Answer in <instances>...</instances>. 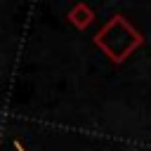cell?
I'll return each instance as SVG.
<instances>
[{
	"mask_svg": "<svg viewBox=\"0 0 151 151\" xmlns=\"http://www.w3.org/2000/svg\"><path fill=\"white\" fill-rule=\"evenodd\" d=\"M66 19H68V24L76 26L78 31H85V28L94 21V9H92L87 2H78V5H73V7L68 9Z\"/></svg>",
	"mask_w": 151,
	"mask_h": 151,
	"instance_id": "obj_2",
	"label": "cell"
},
{
	"mask_svg": "<svg viewBox=\"0 0 151 151\" xmlns=\"http://www.w3.org/2000/svg\"><path fill=\"white\" fill-rule=\"evenodd\" d=\"M92 40H94V45H97L113 64H123L134 50H139V47L144 45L142 31H137L125 14H113V17L94 33Z\"/></svg>",
	"mask_w": 151,
	"mask_h": 151,
	"instance_id": "obj_1",
	"label": "cell"
}]
</instances>
